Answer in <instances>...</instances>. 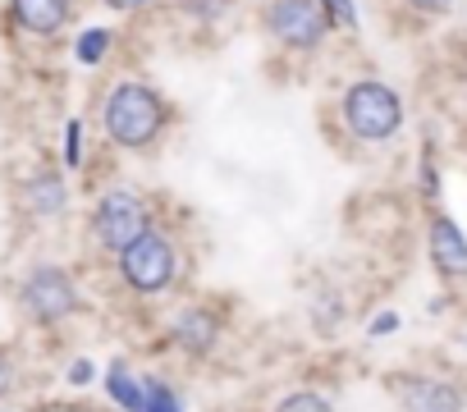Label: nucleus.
I'll use <instances>...</instances> for the list:
<instances>
[{"mask_svg":"<svg viewBox=\"0 0 467 412\" xmlns=\"http://www.w3.org/2000/svg\"><path fill=\"white\" fill-rule=\"evenodd\" d=\"M344 124L362 138V142H385L399 133L403 124V101L394 97V88L367 78V83H353L348 97H344Z\"/></svg>","mask_w":467,"mask_h":412,"instance_id":"2","label":"nucleus"},{"mask_svg":"<svg viewBox=\"0 0 467 412\" xmlns=\"http://www.w3.org/2000/svg\"><path fill=\"white\" fill-rule=\"evenodd\" d=\"M10 10H15V19H19L28 33L51 37V33H60L65 19H69V0H10Z\"/></svg>","mask_w":467,"mask_h":412,"instance_id":"9","label":"nucleus"},{"mask_svg":"<svg viewBox=\"0 0 467 412\" xmlns=\"http://www.w3.org/2000/svg\"><path fill=\"white\" fill-rule=\"evenodd\" d=\"M65 376H69V385H92V376H97V362H92V357H74Z\"/></svg>","mask_w":467,"mask_h":412,"instance_id":"18","label":"nucleus"},{"mask_svg":"<svg viewBox=\"0 0 467 412\" xmlns=\"http://www.w3.org/2000/svg\"><path fill=\"white\" fill-rule=\"evenodd\" d=\"M399 403L403 412H462V389L449 385V380H435V376H412L399 385Z\"/></svg>","mask_w":467,"mask_h":412,"instance_id":"7","label":"nucleus"},{"mask_svg":"<svg viewBox=\"0 0 467 412\" xmlns=\"http://www.w3.org/2000/svg\"><path fill=\"white\" fill-rule=\"evenodd\" d=\"M106 51H110V33H106V28H88V33L78 37V46H74V56H78L83 65H101Z\"/></svg>","mask_w":467,"mask_h":412,"instance_id":"14","label":"nucleus"},{"mask_svg":"<svg viewBox=\"0 0 467 412\" xmlns=\"http://www.w3.org/2000/svg\"><path fill=\"white\" fill-rule=\"evenodd\" d=\"M431 262L444 275H467V239H462V230L449 216H440L431 225Z\"/></svg>","mask_w":467,"mask_h":412,"instance_id":"8","label":"nucleus"},{"mask_svg":"<svg viewBox=\"0 0 467 412\" xmlns=\"http://www.w3.org/2000/svg\"><path fill=\"white\" fill-rule=\"evenodd\" d=\"M110 10H142V5H156V0H106Z\"/></svg>","mask_w":467,"mask_h":412,"instance_id":"21","label":"nucleus"},{"mask_svg":"<svg viewBox=\"0 0 467 412\" xmlns=\"http://www.w3.org/2000/svg\"><path fill=\"white\" fill-rule=\"evenodd\" d=\"M408 5H412V10H426V15H435V10H444V5H449V0H408Z\"/></svg>","mask_w":467,"mask_h":412,"instance_id":"22","label":"nucleus"},{"mask_svg":"<svg viewBox=\"0 0 467 412\" xmlns=\"http://www.w3.org/2000/svg\"><path fill=\"white\" fill-rule=\"evenodd\" d=\"M0 389H10V362H5V353H0Z\"/></svg>","mask_w":467,"mask_h":412,"instance_id":"23","label":"nucleus"},{"mask_svg":"<svg viewBox=\"0 0 467 412\" xmlns=\"http://www.w3.org/2000/svg\"><path fill=\"white\" fill-rule=\"evenodd\" d=\"M106 389H110V398H115L124 412H138V407H142V380H138L124 362H110V366H106Z\"/></svg>","mask_w":467,"mask_h":412,"instance_id":"12","label":"nucleus"},{"mask_svg":"<svg viewBox=\"0 0 467 412\" xmlns=\"http://www.w3.org/2000/svg\"><path fill=\"white\" fill-rule=\"evenodd\" d=\"M321 15H326V24H339V28H353L358 24L353 0H321Z\"/></svg>","mask_w":467,"mask_h":412,"instance_id":"16","label":"nucleus"},{"mask_svg":"<svg viewBox=\"0 0 467 412\" xmlns=\"http://www.w3.org/2000/svg\"><path fill=\"white\" fill-rule=\"evenodd\" d=\"M266 28L280 46L289 51H312L326 37V15H321V0H271L266 5Z\"/></svg>","mask_w":467,"mask_h":412,"instance_id":"6","label":"nucleus"},{"mask_svg":"<svg viewBox=\"0 0 467 412\" xmlns=\"http://www.w3.org/2000/svg\"><path fill=\"white\" fill-rule=\"evenodd\" d=\"M174 339L188 348V353H206L215 344V316L202 312V307H188L179 321H174Z\"/></svg>","mask_w":467,"mask_h":412,"instance_id":"11","label":"nucleus"},{"mask_svg":"<svg viewBox=\"0 0 467 412\" xmlns=\"http://www.w3.org/2000/svg\"><path fill=\"white\" fill-rule=\"evenodd\" d=\"M24 201H28L33 216H60V211H65V179L51 174V170L33 174L28 188H24Z\"/></svg>","mask_w":467,"mask_h":412,"instance_id":"10","label":"nucleus"},{"mask_svg":"<svg viewBox=\"0 0 467 412\" xmlns=\"http://www.w3.org/2000/svg\"><path fill=\"white\" fill-rule=\"evenodd\" d=\"M65 165L69 170L83 165V129H78V119H69V129H65Z\"/></svg>","mask_w":467,"mask_h":412,"instance_id":"17","label":"nucleus"},{"mask_svg":"<svg viewBox=\"0 0 467 412\" xmlns=\"http://www.w3.org/2000/svg\"><path fill=\"white\" fill-rule=\"evenodd\" d=\"M389 330H399V316H394V312H385V316L371 321V335H389Z\"/></svg>","mask_w":467,"mask_h":412,"instance_id":"20","label":"nucleus"},{"mask_svg":"<svg viewBox=\"0 0 467 412\" xmlns=\"http://www.w3.org/2000/svg\"><path fill=\"white\" fill-rule=\"evenodd\" d=\"M165 129V101L156 97V88L147 83H119L110 97H106V133L110 142L129 147V151H142L161 138Z\"/></svg>","mask_w":467,"mask_h":412,"instance_id":"1","label":"nucleus"},{"mask_svg":"<svg viewBox=\"0 0 467 412\" xmlns=\"http://www.w3.org/2000/svg\"><path fill=\"white\" fill-rule=\"evenodd\" d=\"M174 271H179L174 266V248L161 234H142V239H133L119 252V275H124V284L133 294H161V289H170Z\"/></svg>","mask_w":467,"mask_h":412,"instance_id":"5","label":"nucleus"},{"mask_svg":"<svg viewBox=\"0 0 467 412\" xmlns=\"http://www.w3.org/2000/svg\"><path fill=\"white\" fill-rule=\"evenodd\" d=\"M138 412H183V407H179V398H174V389L165 380L142 376V407Z\"/></svg>","mask_w":467,"mask_h":412,"instance_id":"13","label":"nucleus"},{"mask_svg":"<svg viewBox=\"0 0 467 412\" xmlns=\"http://www.w3.org/2000/svg\"><path fill=\"white\" fill-rule=\"evenodd\" d=\"M192 10H197L202 19H215V15L224 10V0H192Z\"/></svg>","mask_w":467,"mask_h":412,"instance_id":"19","label":"nucleus"},{"mask_svg":"<svg viewBox=\"0 0 467 412\" xmlns=\"http://www.w3.org/2000/svg\"><path fill=\"white\" fill-rule=\"evenodd\" d=\"M92 234H97V243H101L106 252H115V257H119L133 239L151 234V221H147L142 197L129 192V188H110V192H101L97 211H92Z\"/></svg>","mask_w":467,"mask_h":412,"instance_id":"3","label":"nucleus"},{"mask_svg":"<svg viewBox=\"0 0 467 412\" xmlns=\"http://www.w3.org/2000/svg\"><path fill=\"white\" fill-rule=\"evenodd\" d=\"M275 412H335V403H330L326 394H317V389H298V394L280 398Z\"/></svg>","mask_w":467,"mask_h":412,"instance_id":"15","label":"nucleus"},{"mask_svg":"<svg viewBox=\"0 0 467 412\" xmlns=\"http://www.w3.org/2000/svg\"><path fill=\"white\" fill-rule=\"evenodd\" d=\"M19 307H24L28 321L56 325V321H65V316L78 312V284H74L60 266H37V271H28L24 284H19Z\"/></svg>","mask_w":467,"mask_h":412,"instance_id":"4","label":"nucleus"}]
</instances>
